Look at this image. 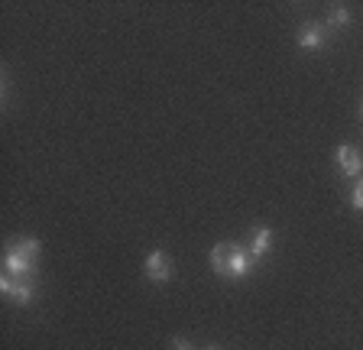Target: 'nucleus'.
<instances>
[{
  "mask_svg": "<svg viewBox=\"0 0 363 350\" xmlns=\"http://www.w3.org/2000/svg\"><path fill=\"white\" fill-rule=\"evenodd\" d=\"M39 250H43V244H39L36 237H13L4 247V273L16 276V279H33Z\"/></svg>",
  "mask_w": 363,
  "mask_h": 350,
  "instance_id": "obj_1",
  "label": "nucleus"
},
{
  "mask_svg": "<svg viewBox=\"0 0 363 350\" xmlns=\"http://www.w3.org/2000/svg\"><path fill=\"white\" fill-rule=\"evenodd\" d=\"M0 295L10 298L13 305H33L36 302V282L33 279H16V276L4 273L0 276Z\"/></svg>",
  "mask_w": 363,
  "mask_h": 350,
  "instance_id": "obj_2",
  "label": "nucleus"
},
{
  "mask_svg": "<svg viewBox=\"0 0 363 350\" xmlns=\"http://www.w3.org/2000/svg\"><path fill=\"white\" fill-rule=\"evenodd\" d=\"M253 266H257L253 253H250L247 247H240V244H230V250H227L224 279H247V276L253 273Z\"/></svg>",
  "mask_w": 363,
  "mask_h": 350,
  "instance_id": "obj_3",
  "label": "nucleus"
},
{
  "mask_svg": "<svg viewBox=\"0 0 363 350\" xmlns=\"http://www.w3.org/2000/svg\"><path fill=\"white\" fill-rule=\"evenodd\" d=\"M143 273H146V279H150L152 286H162V282H169V279H172V273H175L172 256H169L166 250H152V253H146Z\"/></svg>",
  "mask_w": 363,
  "mask_h": 350,
  "instance_id": "obj_4",
  "label": "nucleus"
},
{
  "mask_svg": "<svg viewBox=\"0 0 363 350\" xmlns=\"http://www.w3.org/2000/svg\"><path fill=\"white\" fill-rule=\"evenodd\" d=\"M334 162H337L340 175L344 179H360L363 175V156L354 149V146H337V152H334Z\"/></svg>",
  "mask_w": 363,
  "mask_h": 350,
  "instance_id": "obj_5",
  "label": "nucleus"
},
{
  "mask_svg": "<svg viewBox=\"0 0 363 350\" xmlns=\"http://www.w3.org/2000/svg\"><path fill=\"white\" fill-rule=\"evenodd\" d=\"M298 46H302L305 52H321V49H328L325 23H302V30H298Z\"/></svg>",
  "mask_w": 363,
  "mask_h": 350,
  "instance_id": "obj_6",
  "label": "nucleus"
},
{
  "mask_svg": "<svg viewBox=\"0 0 363 350\" xmlns=\"http://www.w3.org/2000/svg\"><path fill=\"white\" fill-rule=\"evenodd\" d=\"M247 250L253 253V259H263L266 253L272 250V230L269 227H253L250 230V244H247Z\"/></svg>",
  "mask_w": 363,
  "mask_h": 350,
  "instance_id": "obj_7",
  "label": "nucleus"
},
{
  "mask_svg": "<svg viewBox=\"0 0 363 350\" xmlns=\"http://www.w3.org/2000/svg\"><path fill=\"white\" fill-rule=\"evenodd\" d=\"M350 20H354V16H350L347 7H331V10H328V16H325V30L328 33H331V30H347Z\"/></svg>",
  "mask_w": 363,
  "mask_h": 350,
  "instance_id": "obj_8",
  "label": "nucleus"
},
{
  "mask_svg": "<svg viewBox=\"0 0 363 350\" xmlns=\"http://www.w3.org/2000/svg\"><path fill=\"white\" fill-rule=\"evenodd\" d=\"M227 250H230V240H220L218 247H211V269L224 279V269H227Z\"/></svg>",
  "mask_w": 363,
  "mask_h": 350,
  "instance_id": "obj_9",
  "label": "nucleus"
},
{
  "mask_svg": "<svg viewBox=\"0 0 363 350\" xmlns=\"http://www.w3.org/2000/svg\"><path fill=\"white\" fill-rule=\"evenodd\" d=\"M350 208H354V211H363V175L360 179H357L354 182V188H350Z\"/></svg>",
  "mask_w": 363,
  "mask_h": 350,
  "instance_id": "obj_10",
  "label": "nucleus"
},
{
  "mask_svg": "<svg viewBox=\"0 0 363 350\" xmlns=\"http://www.w3.org/2000/svg\"><path fill=\"white\" fill-rule=\"evenodd\" d=\"M172 350H195V344L185 341V337H172Z\"/></svg>",
  "mask_w": 363,
  "mask_h": 350,
  "instance_id": "obj_11",
  "label": "nucleus"
},
{
  "mask_svg": "<svg viewBox=\"0 0 363 350\" xmlns=\"http://www.w3.org/2000/svg\"><path fill=\"white\" fill-rule=\"evenodd\" d=\"M204 350H220V347H204Z\"/></svg>",
  "mask_w": 363,
  "mask_h": 350,
  "instance_id": "obj_12",
  "label": "nucleus"
}]
</instances>
